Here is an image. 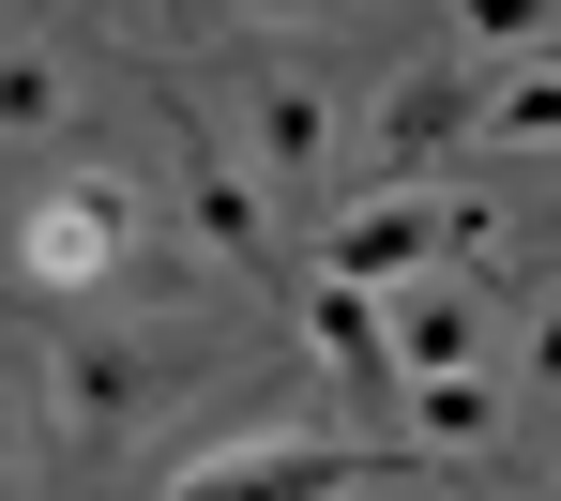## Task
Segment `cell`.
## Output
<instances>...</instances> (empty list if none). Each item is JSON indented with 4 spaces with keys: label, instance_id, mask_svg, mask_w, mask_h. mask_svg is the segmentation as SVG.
Instances as JSON below:
<instances>
[{
    "label": "cell",
    "instance_id": "obj_2",
    "mask_svg": "<svg viewBox=\"0 0 561 501\" xmlns=\"http://www.w3.org/2000/svg\"><path fill=\"white\" fill-rule=\"evenodd\" d=\"M31 396H46V425L77 456H122L152 410L183 396V350L168 334H61V350H31Z\"/></svg>",
    "mask_w": 561,
    "mask_h": 501
},
{
    "label": "cell",
    "instance_id": "obj_5",
    "mask_svg": "<svg viewBox=\"0 0 561 501\" xmlns=\"http://www.w3.org/2000/svg\"><path fill=\"white\" fill-rule=\"evenodd\" d=\"M456 137H485V92H470V46H440L379 92V183H440Z\"/></svg>",
    "mask_w": 561,
    "mask_h": 501
},
{
    "label": "cell",
    "instance_id": "obj_9",
    "mask_svg": "<svg viewBox=\"0 0 561 501\" xmlns=\"http://www.w3.org/2000/svg\"><path fill=\"white\" fill-rule=\"evenodd\" d=\"M394 365H410V380H425V365H501V350H485V304H470L456 274H410V289H394Z\"/></svg>",
    "mask_w": 561,
    "mask_h": 501
},
{
    "label": "cell",
    "instance_id": "obj_10",
    "mask_svg": "<svg viewBox=\"0 0 561 501\" xmlns=\"http://www.w3.org/2000/svg\"><path fill=\"white\" fill-rule=\"evenodd\" d=\"M410 396V441L425 456H485L501 441V365H425V380H394Z\"/></svg>",
    "mask_w": 561,
    "mask_h": 501
},
{
    "label": "cell",
    "instance_id": "obj_4",
    "mask_svg": "<svg viewBox=\"0 0 561 501\" xmlns=\"http://www.w3.org/2000/svg\"><path fill=\"white\" fill-rule=\"evenodd\" d=\"M379 471H394V456H379V441H334V425H228V441H197L152 501H350V487H379Z\"/></svg>",
    "mask_w": 561,
    "mask_h": 501
},
{
    "label": "cell",
    "instance_id": "obj_14",
    "mask_svg": "<svg viewBox=\"0 0 561 501\" xmlns=\"http://www.w3.org/2000/svg\"><path fill=\"white\" fill-rule=\"evenodd\" d=\"M516 380H547V396H561V289L516 304Z\"/></svg>",
    "mask_w": 561,
    "mask_h": 501
},
{
    "label": "cell",
    "instance_id": "obj_12",
    "mask_svg": "<svg viewBox=\"0 0 561 501\" xmlns=\"http://www.w3.org/2000/svg\"><path fill=\"white\" fill-rule=\"evenodd\" d=\"M485 152H561V61H516L485 92Z\"/></svg>",
    "mask_w": 561,
    "mask_h": 501
},
{
    "label": "cell",
    "instance_id": "obj_7",
    "mask_svg": "<svg viewBox=\"0 0 561 501\" xmlns=\"http://www.w3.org/2000/svg\"><path fill=\"white\" fill-rule=\"evenodd\" d=\"M243 152H259V183L288 213H319V183H334V92L319 77H243Z\"/></svg>",
    "mask_w": 561,
    "mask_h": 501
},
{
    "label": "cell",
    "instance_id": "obj_16",
    "mask_svg": "<svg viewBox=\"0 0 561 501\" xmlns=\"http://www.w3.org/2000/svg\"><path fill=\"white\" fill-rule=\"evenodd\" d=\"M547 61H561V46H547Z\"/></svg>",
    "mask_w": 561,
    "mask_h": 501
},
{
    "label": "cell",
    "instance_id": "obj_17",
    "mask_svg": "<svg viewBox=\"0 0 561 501\" xmlns=\"http://www.w3.org/2000/svg\"><path fill=\"white\" fill-rule=\"evenodd\" d=\"M547 243H561V228H547Z\"/></svg>",
    "mask_w": 561,
    "mask_h": 501
},
{
    "label": "cell",
    "instance_id": "obj_13",
    "mask_svg": "<svg viewBox=\"0 0 561 501\" xmlns=\"http://www.w3.org/2000/svg\"><path fill=\"white\" fill-rule=\"evenodd\" d=\"M0 122H15V137L61 122V46H46V31H15V61H0Z\"/></svg>",
    "mask_w": 561,
    "mask_h": 501
},
{
    "label": "cell",
    "instance_id": "obj_3",
    "mask_svg": "<svg viewBox=\"0 0 561 501\" xmlns=\"http://www.w3.org/2000/svg\"><path fill=\"white\" fill-rule=\"evenodd\" d=\"M137 243H152V183H137L122 152L61 168L46 198L15 213V274H31V289H106V274H122Z\"/></svg>",
    "mask_w": 561,
    "mask_h": 501
},
{
    "label": "cell",
    "instance_id": "obj_1",
    "mask_svg": "<svg viewBox=\"0 0 561 501\" xmlns=\"http://www.w3.org/2000/svg\"><path fill=\"white\" fill-rule=\"evenodd\" d=\"M440 259H501V213L470 198V183H365V198L319 213V274H365V289H410V274H440Z\"/></svg>",
    "mask_w": 561,
    "mask_h": 501
},
{
    "label": "cell",
    "instance_id": "obj_15",
    "mask_svg": "<svg viewBox=\"0 0 561 501\" xmlns=\"http://www.w3.org/2000/svg\"><path fill=\"white\" fill-rule=\"evenodd\" d=\"M183 15H213V31H304V15H350V0H183Z\"/></svg>",
    "mask_w": 561,
    "mask_h": 501
},
{
    "label": "cell",
    "instance_id": "obj_11",
    "mask_svg": "<svg viewBox=\"0 0 561 501\" xmlns=\"http://www.w3.org/2000/svg\"><path fill=\"white\" fill-rule=\"evenodd\" d=\"M456 46L516 77V61H547V46H561V0H456Z\"/></svg>",
    "mask_w": 561,
    "mask_h": 501
},
{
    "label": "cell",
    "instance_id": "obj_6",
    "mask_svg": "<svg viewBox=\"0 0 561 501\" xmlns=\"http://www.w3.org/2000/svg\"><path fill=\"white\" fill-rule=\"evenodd\" d=\"M183 213H197V243L228 259V274H274L288 259V198L259 183V152H228L213 122H197V168H183Z\"/></svg>",
    "mask_w": 561,
    "mask_h": 501
},
{
    "label": "cell",
    "instance_id": "obj_8",
    "mask_svg": "<svg viewBox=\"0 0 561 501\" xmlns=\"http://www.w3.org/2000/svg\"><path fill=\"white\" fill-rule=\"evenodd\" d=\"M304 350H319L334 380H365V396L410 380V365H394V289H365V274H304Z\"/></svg>",
    "mask_w": 561,
    "mask_h": 501
}]
</instances>
